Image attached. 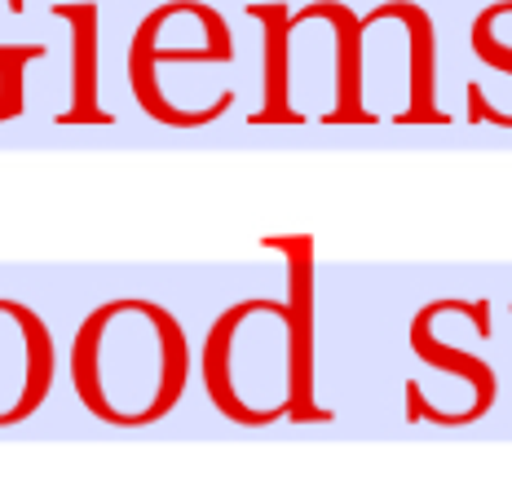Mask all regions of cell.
<instances>
[{"mask_svg": "<svg viewBox=\"0 0 512 503\" xmlns=\"http://www.w3.org/2000/svg\"><path fill=\"white\" fill-rule=\"evenodd\" d=\"M67 367L76 402L98 424L151 428L186 398L190 340L173 309L120 296L84 314Z\"/></svg>", "mask_w": 512, "mask_h": 503, "instance_id": "cell-1", "label": "cell"}, {"mask_svg": "<svg viewBox=\"0 0 512 503\" xmlns=\"http://www.w3.org/2000/svg\"><path fill=\"white\" fill-rule=\"evenodd\" d=\"M437 314H464V318H473L477 336H490V301H429L420 314L411 318V353L424 362V367L464 376L468 384H473V402H468L464 411H437V406L424 402L420 384L411 380L407 384V420L411 424L429 420V424H446V428L477 424L482 415H490V406H495V398H499V376L486 358H477V353H468V349H455V345H446L442 336H433Z\"/></svg>", "mask_w": 512, "mask_h": 503, "instance_id": "cell-2", "label": "cell"}, {"mask_svg": "<svg viewBox=\"0 0 512 503\" xmlns=\"http://www.w3.org/2000/svg\"><path fill=\"white\" fill-rule=\"evenodd\" d=\"M58 345L49 323L23 301L0 296V428L27 424L53 393Z\"/></svg>", "mask_w": 512, "mask_h": 503, "instance_id": "cell-3", "label": "cell"}, {"mask_svg": "<svg viewBox=\"0 0 512 503\" xmlns=\"http://www.w3.org/2000/svg\"><path fill=\"white\" fill-rule=\"evenodd\" d=\"M265 252L287 256V353H292V424H332L336 411L314 398V234H270Z\"/></svg>", "mask_w": 512, "mask_h": 503, "instance_id": "cell-4", "label": "cell"}, {"mask_svg": "<svg viewBox=\"0 0 512 503\" xmlns=\"http://www.w3.org/2000/svg\"><path fill=\"white\" fill-rule=\"evenodd\" d=\"M53 18L71 27V106L58 115V124H115V115L102 106V76H98V5L93 0H62L53 5Z\"/></svg>", "mask_w": 512, "mask_h": 503, "instance_id": "cell-5", "label": "cell"}, {"mask_svg": "<svg viewBox=\"0 0 512 503\" xmlns=\"http://www.w3.org/2000/svg\"><path fill=\"white\" fill-rule=\"evenodd\" d=\"M248 18L265 31V98L248 124H305V115L292 106V9L283 0H270V5H248Z\"/></svg>", "mask_w": 512, "mask_h": 503, "instance_id": "cell-6", "label": "cell"}, {"mask_svg": "<svg viewBox=\"0 0 512 503\" xmlns=\"http://www.w3.org/2000/svg\"><path fill=\"white\" fill-rule=\"evenodd\" d=\"M159 23H164V5L151 9L142 18V27L133 31V45H128V84L146 80L159 67H230L234 62V36L217 9H208V31L199 49H159Z\"/></svg>", "mask_w": 512, "mask_h": 503, "instance_id": "cell-7", "label": "cell"}, {"mask_svg": "<svg viewBox=\"0 0 512 503\" xmlns=\"http://www.w3.org/2000/svg\"><path fill=\"white\" fill-rule=\"evenodd\" d=\"M402 27H407V106L393 124H446L437 111V58H433V18L411 0H393Z\"/></svg>", "mask_w": 512, "mask_h": 503, "instance_id": "cell-8", "label": "cell"}, {"mask_svg": "<svg viewBox=\"0 0 512 503\" xmlns=\"http://www.w3.org/2000/svg\"><path fill=\"white\" fill-rule=\"evenodd\" d=\"M495 14H499V5H490L486 14L473 23V53L486 62V67H495V71H504V76H512V49L499 45L495 31H490V27H495Z\"/></svg>", "mask_w": 512, "mask_h": 503, "instance_id": "cell-9", "label": "cell"}]
</instances>
